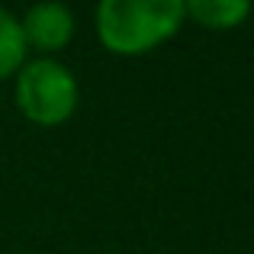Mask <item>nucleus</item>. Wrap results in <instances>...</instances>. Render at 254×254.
Masks as SVG:
<instances>
[{"label":"nucleus","instance_id":"5","mask_svg":"<svg viewBox=\"0 0 254 254\" xmlns=\"http://www.w3.org/2000/svg\"><path fill=\"white\" fill-rule=\"evenodd\" d=\"M26 55V39L19 23L0 6V77H10Z\"/></svg>","mask_w":254,"mask_h":254},{"label":"nucleus","instance_id":"1","mask_svg":"<svg viewBox=\"0 0 254 254\" xmlns=\"http://www.w3.org/2000/svg\"><path fill=\"white\" fill-rule=\"evenodd\" d=\"M184 19L180 0H103L97 6V29L106 49L138 55L177 32Z\"/></svg>","mask_w":254,"mask_h":254},{"label":"nucleus","instance_id":"4","mask_svg":"<svg viewBox=\"0 0 254 254\" xmlns=\"http://www.w3.org/2000/svg\"><path fill=\"white\" fill-rule=\"evenodd\" d=\"M251 6L242 3V0H190L184 3V16L199 19L209 29H229V26H238L245 16H248Z\"/></svg>","mask_w":254,"mask_h":254},{"label":"nucleus","instance_id":"3","mask_svg":"<svg viewBox=\"0 0 254 254\" xmlns=\"http://www.w3.org/2000/svg\"><path fill=\"white\" fill-rule=\"evenodd\" d=\"M23 39L39 49H62L74 36V16L64 3H36L23 19Z\"/></svg>","mask_w":254,"mask_h":254},{"label":"nucleus","instance_id":"2","mask_svg":"<svg viewBox=\"0 0 254 254\" xmlns=\"http://www.w3.org/2000/svg\"><path fill=\"white\" fill-rule=\"evenodd\" d=\"M16 103L32 123L58 126L77 106V81L64 64L52 62V58H39L19 71Z\"/></svg>","mask_w":254,"mask_h":254}]
</instances>
